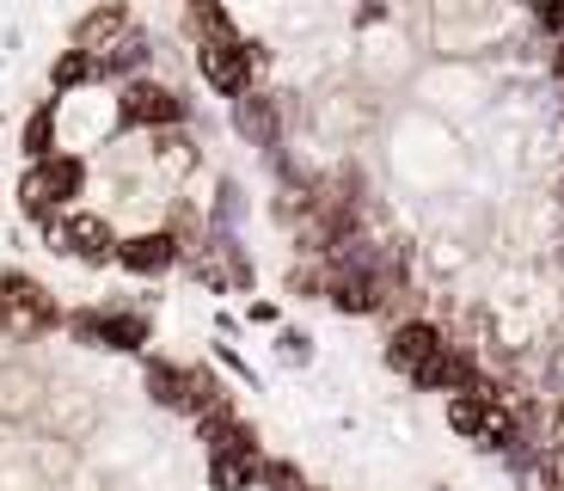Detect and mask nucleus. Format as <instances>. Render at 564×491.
Instances as JSON below:
<instances>
[{
    "label": "nucleus",
    "mask_w": 564,
    "mask_h": 491,
    "mask_svg": "<svg viewBox=\"0 0 564 491\" xmlns=\"http://www.w3.org/2000/svg\"><path fill=\"white\" fill-rule=\"evenodd\" d=\"M80 191H86V160L68 154V148H56L50 160L19 172V215H25L31 227H56V215L74 210Z\"/></svg>",
    "instance_id": "obj_1"
},
{
    "label": "nucleus",
    "mask_w": 564,
    "mask_h": 491,
    "mask_svg": "<svg viewBox=\"0 0 564 491\" xmlns=\"http://www.w3.org/2000/svg\"><path fill=\"white\" fill-rule=\"evenodd\" d=\"M276 356H282L289 369H307V363H313V338L295 332V325H276Z\"/></svg>",
    "instance_id": "obj_22"
},
{
    "label": "nucleus",
    "mask_w": 564,
    "mask_h": 491,
    "mask_svg": "<svg viewBox=\"0 0 564 491\" xmlns=\"http://www.w3.org/2000/svg\"><path fill=\"white\" fill-rule=\"evenodd\" d=\"M497 399H479V393H448V430L466 436V442H479L485 430V412H491Z\"/></svg>",
    "instance_id": "obj_19"
},
{
    "label": "nucleus",
    "mask_w": 564,
    "mask_h": 491,
    "mask_svg": "<svg viewBox=\"0 0 564 491\" xmlns=\"http://www.w3.org/2000/svg\"><path fill=\"white\" fill-rule=\"evenodd\" d=\"M307 491H313V485H307Z\"/></svg>",
    "instance_id": "obj_29"
},
{
    "label": "nucleus",
    "mask_w": 564,
    "mask_h": 491,
    "mask_svg": "<svg viewBox=\"0 0 564 491\" xmlns=\"http://www.w3.org/2000/svg\"><path fill=\"white\" fill-rule=\"evenodd\" d=\"M191 50H197V74L209 93H221V98L252 93V74L264 62V50L252 38H240V31L234 38H191Z\"/></svg>",
    "instance_id": "obj_3"
},
{
    "label": "nucleus",
    "mask_w": 564,
    "mask_h": 491,
    "mask_svg": "<svg viewBox=\"0 0 564 491\" xmlns=\"http://www.w3.org/2000/svg\"><path fill=\"white\" fill-rule=\"evenodd\" d=\"M258 491H307V479H301L295 461H282V455H264V467H258Z\"/></svg>",
    "instance_id": "obj_20"
},
{
    "label": "nucleus",
    "mask_w": 564,
    "mask_h": 491,
    "mask_svg": "<svg viewBox=\"0 0 564 491\" xmlns=\"http://www.w3.org/2000/svg\"><path fill=\"white\" fill-rule=\"evenodd\" d=\"M56 117H62V98H43L37 111L25 117V129H19V154H25V167H37V160L56 154Z\"/></svg>",
    "instance_id": "obj_15"
},
{
    "label": "nucleus",
    "mask_w": 564,
    "mask_h": 491,
    "mask_svg": "<svg viewBox=\"0 0 564 491\" xmlns=\"http://www.w3.org/2000/svg\"><path fill=\"white\" fill-rule=\"evenodd\" d=\"M430 491H442V485H430Z\"/></svg>",
    "instance_id": "obj_28"
},
{
    "label": "nucleus",
    "mask_w": 564,
    "mask_h": 491,
    "mask_svg": "<svg viewBox=\"0 0 564 491\" xmlns=\"http://www.w3.org/2000/svg\"><path fill=\"white\" fill-rule=\"evenodd\" d=\"M99 81V68H93V56L86 50H56V62H50V98H68V93H80V86H93Z\"/></svg>",
    "instance_id": "obj_17"
},
{
    "label": "nucleus",
    "mask_w": 564,
    "mask_h": 491,
    "mask_svg": "<svg viewBox=\"0 0 564 491\" xmlns=\"http://www.w3.org/2000/svg\"><path fill=\"white\" fill-rule=\"evenodd\" d=\"M552 81H558V93H564V43L552 50Z\"/></svg>",
    "instance_id": "obj_26"
},
{
    "label": "nucleus",
    "mask_w": 564,
    "mask_h": 491,
    "mask_svg": "<svg viewBox=\"0 0 564 491\" xmlns=\"http://www.w3.org/2000/svg\"><path fill=\"white\" fill-rule=\"evenodd\" d=\"M62 325H68V338L86 344V351L148 356V344H154V320L135 313V308H74Z\"/></svg>",
    "instance_id": "obj_2"
},
{
    "label": "nucleus",
    "mask_w": 564,
    "mask_h": 491,
    "mask_svg": "<svg viewBox=\"0 0 564 491\" xmlns=\"http://www.w3.org/2000/svg\"><path fill=\"white\" fill-rule=\"evenodd\" d=\"M258 461H240V455H203V473H209V491H258Z\"/></svg>",
    "instance_id": "obj_18"
},
{
    "label": "nucleus",
    "mask_w": 564,
    "mask_h": 491,
    "mask_svg": "<svg viewBox=\"0 0 564 491\" xmlns=\"http://www.w3.org/2000/svg\"><path fill=\"white\" fill-rule=\"evenodd\" d=\"M282 295H301V301L319 295V301H325V265H319V258H313V265H295L289 277H282Z\"/></svg>",
    "instance_id": "obj_21"
},
{
    "label": "nucleus",
    "mask_w": 564,
    "mask_h": 491,
    "mask_svg": "<svg viewBox=\"0 0 564 491\" xmlns=\"http://www.w3.org/2000/svg\"><path fill=\"white\" fill-rule=\"evenodd\" d=\"M234 136L258 154H276L282 148V105L276 93H240L234 98Z\"/></svg>",
    "instance_id": "obj_9"
},
{
    "label": "nucleus",
    "mask_w": 564,
    "mask_h": 491,
    "mask_svg": "<svg viewBox=\"0 0 564 491\" xmlns=\"http://www.w3.org/2000/svg\"><path fill=\"white\" fill-rule=\"evenodd\" d=\"M0 308L13 320V338H43L68 320V313L56 308V295L43 289L31 270H0Z\"/></svg>",
    "instance_id": "obj_6"
},
{
    "label": "nucleus",
    "mask_w": 564,
    "mask_h": 491,
    "mask_svg": "<svg viewBox=\"0 0 564 491\" xmlns=\"http://www.w3.org/2000/svg\"><path fill=\"white\" fill-rule=\"evenodd\" d=\"M479 381H485V375H479V363H473V351L448 344V351L423 369V375H411V387H417V393H473Z\"/></svg>",
    "instance_id": "obj_13"
},
{
    "label": "nucleus",
    "mask_w": 564,
    "mask_h": 491,
    "mask_svg": "<svg viewBox=\"0 0 564 491\" xmlns=\"http://www.w3.org/2000/svg\"><path fill=\"white\" fill-rule=\"evenodd\" d=\"M246 320H252V325H276L282 308H276V301H246Z\"/></svg>",
    "instance_id": "obj_25"
},
{
    "label": "nucleus",
    "mask_w": 564,
    "mask_h": 491,
    "mask_svg": "<svg viewBox=\"0 0 564 491\" xmlns=\"http://www.w3.org/2000/svg\"><path fill=\"white\" fill-rule=\"evenodd\" d=\"M203 455H240V461H258V430L240 418V412H215V418H197Z\"/></svg>",
    "instance_id": "obj_12"
},
{
    "label": "nucleus",
    "mask_w": 564,
    "mask_h": 491,
    "mask_svg": "<svg viewBox=\"0 0 564 491\" xmlns=\"http://www.w3.org/2000/svg\"><path fill=\"white\" fill-rule=\"evenodd\" d=\"M215 412H234V393L221 387L215 363H191V406H184V418H215Z\"/></svg>",
    "instance_id": "obj_16"
},
{
    "label": "nucleus",
    "mask_w": 564,
    "mask_h": 491,
    "mask_svg": "<svg viewBox=\"0 0 564 491\" xmlns=\"http://www.w3.org/2000/svg\"><path fill=\"white\" fill-rule=\"evenodd\" d=\"M215 363H221V369H227V375L240 381V387H252V393H258V369H252V363H246V356H240V351H234V344H215Z\"/></svg>",
    "instance_id": "obj_23"
},
{
    "label": "nucleus",
    "mask_w": 564,
    "mask_h": 491,
    "mask_svg": "<svg viewBox=\"0 0 564 491\" xmlns=\"http://www.w3.org/2000/svg\"><path fill=\"white\" fill-rule=\"evenodd\" d=\"M43 239H50V253H62V258H80L86 270H105V265H117V227L105 222L99 210H62L56 215V227H43Z\"/></svg>",
    "instance_id": "obj_4"
},
{
    "label": "nucleus",
    "mask_w": 564,
    "mask_h": 491,
    "mask_svg": "<svg viewBox=\"0 0 564 491\" xmlns=\"http://www.w3.org/2000/svg\"><path fill=\"white\" fill-rule=\"evenodd\" d=\"M191 124V98H178L172 86L148 81V74H135V81L117 86V129H178Z\"/></svg>",
    "instance_id": "obj_5"
},
{
    "label": "nucleus",
    "mask_w": 564,
    "mask_h": 491,
    "mask_svg": "<svg viewBox=\"0 0 564 491\" xmlns=\"http://www.w3.org/2000/svg\"><path fill=\"white\" fill-rule=\"evenodd\" d=\"M197 7H215V0H184V13H197Z\"/></svg>",
    "instance_id": "obj_27"
},
{
    "label": "nucleus",
    "mask_w": 564,
    "mask_h": 491,
    "mask_svg": "<svg viewBox=\"0 0 564 491\" xmlns=\"http://www.w3.org/2000/svg\"><path fill=\"white\" fill-rule=\"evenodd\" d=\"M148 62H154V38H148L141 25H129L111 50H99V56H93V68H99V81L123 86V81H135V74H148Z\"/></svg>",
    "instance_id": "obj_11"
},
{
    "label": "nucleus",
    "mask_w": 564,
    "mask_h": 491,
    "mask_svg": "<svg viewBox=\"0 0 564 491\" xmlns=\"http://www.w3.org/2000/svg\"><path fill=\"white\" fill-rule=\"evenodd\" d=\"M117 265H123L129 277H166V270H178L184 265L178 227H148V234H129L123 246H117Z\"/></svg>",
    "instance_id": "obj_7"
},
{
    "label": "nucleus",
    "mask_w": 564,
    "mask_h": 491,
    "mask_svg": "<svg viewBox=\"0 0 564 491\" xmlns=\"http://www.w3.org/2000/svg\"><path fill=\"white\" fill-rule=\"evenodd\" d=\"M141 387L148 399L166 412H184L191 406V363H172V356H141Z\"/></svg>",
    "instance_id": "obj_14"
},
{
    "label": "nucleus",
    "mask_w": 564,
    "mask_h": 491,
    "mask_svg": "<svg viewBox=\"0 0 564 491\" xmlns=\"http://www.w3.org/2000/svg\"><path fill=\"white\" fill-rule=\"evenodd\" d=\"M129 25H135V19H129V0H99L93 13L74 19L68 43H74V50H86V56H99V50H111V43L123 38Z\"/></svg>",
    "instance_id": "obj_10"
},
{
    "label": "nucleus",
    "mask_w": 564,
    "mask_h": 491,
    "mask_svg": "<svg viewBox=\"0 0 564 491\" xmlns=\"http://www.w3.org/2000/svg\"><path fill=\"white\" fill-rule=\"evenodd\" d=\"M528 13H534V19H540V25H546V31H552V38H558V43H564V0H528Z\"/></svg>",
    "instance_id": "obj_24"
},
{
    "label": "nucleus",
    "mask_w": 564,
    "mask_h": 491,
    "mask_svg": "<svg viewBox=\"0 0 564 491\" xmlns=\"http://www.w3.org/2000/svg\"><path fill=\"white\" fill-rule=\"evenodd\" d=\"M442 351H448V338H442V325H430V320H399L393 332H387V369H399L405 381L423 375Z\"/></svg>",
    "instance_id": "obj_8"
}]
</instances>
